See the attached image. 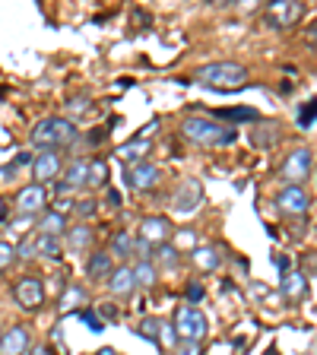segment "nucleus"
I'll return each instance as SVG.
<instances>
[{"label": "nucleus", "mask_w": 317, "mask_h": 355, "mask_svg": "<svg viewBox=\"0 0 317 355\" xmlns=\"http://www.w3.org/2000/svg\"><path fill=\"white\" fill-rule=\"evenodd\" d=\"M76 140H80V130L70 118H42L32 127L29 137V143L38 153H60V149L74 146Z\"/></svg>", "instance_id": "nucleus-1"}, {"label": "nucleus", "mask_w": 317, "mask_h": 355, "mask_svg": "<svg viewBox=\"0 0 317 355\" xmlns=\"http://www.w3.org/2000/svg\"><path fill=\"white\" fill-rule=\"evenodd\" d=\"M181 133L197 146H232L238 140V130L232 124L203 118V114H191L181 121Z\"/></svg>", "instance_id": "nucleus-2"}, {"label": "nucleus", "mask_w": 317, "mask_h": 355, "mask_svg": "<svg viewBox=\"0 0 317 355\" xmlns=\"http://www.w3.org/2000/svg\"><path fill=\"white\" fill-rule=\"evenodd\" d=\"M248 67L238 64V60H219V64H207L200 67L197 80L203 86H213V89H244L248 86Z\"/></svg>", "instance_id": "nucleus-3"}, {"label": "nucleus", "mask_w": 317, "mask_h": 355, "mask_svg": "<svg viewBox=\"0 0 317 355\" xmlns=\"http://www.w3.org/2000/svg\"><path fill=\"white\" fill-rule=\"evenodd\" d=\"M175 333H178V340H185V343H200L203 336H207L209 324L207 318H203V311H197L194 304H185V308H178L175 314Z\"/></svg>", "instance_id": "nucleus-4"}, {"label": "nucleus", "mask_w": 317, "mask_h": 355, "mask_svg": "<svg viewBox=\"0 0 317 355\" xmlns=\"http://www.w3.org/2000/svg\"><path fill=\"white\" fill-rule=\"evenodd\" d=\"M311 168H314V153L311 149H292L286 155V162L280 168V178L286 181V187H302V181L311 178Z\"/></svg>", "instance_id": "nucleus-5"}, {"label": "nucleus", "mask_w": 317, "mask_h": 355, "mask_svg": "<svg viewBox=\"0 0 317 355\" xmlns=\"http://www.w3.org/2000/svg\"><path fill=\"white\" fill-rule=\"evenodd\" d=\"M13 298H16V304H19V308H26V311L42 308V302H44L42 279H35V276H22V279H16Z\"/></svg>", "instance_id": "nucleus-6"}, {"label": "nucleus", "mask_w": 317, "mask_h": 355, "mask_svg": "<svg viewBox=\"0 0 317 355\" xmlns=\"http://www.w3.org/2000/svg\"><path fill=\"white\" fill-rule=\"evenodd\" d=\"M276 207L286 216H305L311 209V193L305 187H282L276 193Z\"/></svg>", "instance_id": "nucleus-7"}, {"label": "nucleus", "mask_w": 317, "mask_h": 355, "mask_svg": "<svg viewBox=\"0 0 317 355\" xmlns=\"http://www.w3.org/2000/svg\"><path fill=\"white\" fill-rule=\"evenodd\" d=\"M171 222L165 219V216H146V219L140 222V235L137 238H143L146 244H153V248H159V244H169V238H171Z\"/></svg>", "instance_id": "nucleus-8"}, {"label": "nucleus", "mask_w": 317, "mask_h": 355, "mask_svg": "<svg viewBox=\"0 0 317 355\" xmlns=\"http://www.w3.org/2000/svg\"><path fill=\"white\" fill-rule=\"evenodd\" d=\"M44 203H48V191H44L42 184H29L16 193V209H19L22 216H42Z\"/></svg>", "instance_id": "nucleus-9"}, {"label": "nucleus", "mask_w": 317, "mask_h": 355, "mask_svg": "<svg viewBox=\"0 0 317 355\" xmlns=\"http://www.w3.org/2000/svg\"><path fill=\"white\" fill-rule=\"evenodd\" d=\"M32 171H35V181L44 187V181H54L64 171V159L60 153H38L32 155Z\"/></svg>", "instance_id": "nucleus-10"}, {"label": "nucleus", "mask_w": 317, "mask_h": 355, "mask_svg": "<svg viewBox=\"0 0 317 355\" xmlns=\"http://www.w3.org/2000/svg\"><path fill=\"white\" fill-rule=\"evenodd\" d=\"M124 181L130 191H149V187H155V181H159V168H155L153 162L130 165V168H124Z\"/></svg>", "instance_id": "nucleus-11"}, {"label": "nucleus", "mask_w": 317, "mask_h": 355, "mask_svg": "<svg viewBox=\"0 0 317 355\" xmlns=\"http://www.w3.org/2000/svg\"><path fill=\"white\" fill-rule=\"evenodd\" d=\"M29 340H32V333L26 330L22 324L10 327V330L0 336V355H26V349H29Z\"/></svg>", "instance_id": "nucleus-12"}, {"label": "nucleus", "mask_w": 317, "mask_h": 355, "mask_svg": "<svg viewBox=\"0 0 317 355\" xmlns=\"http://www.w3.org/2000/svg\"><path fill=\"white\" fill-rule=\"evenodd\" d=\"M298 16H302V3H295V0H273L266 19H270V26L282 29V26H292Z\"/></svg>", "instance_id": "nucleus-13"}, {"label": "nucleus", "mask_w": 317, "mask_h": 355, "mask_svg": "<svg viewBox=\"0 0 317 355\" xmlns=\"http://www.w3.org/2000/svg\"><path fill=\"white\" fill-rule=\"evenodd\" d=\"M200 200H203V187H200V181L187 178L185 184L175 191V209L178 213H194V209L200 207Z\"/></svg>", "instance_id": "nucleus-14"}, {"label": "nucleus", "mask_w": 317, "mask_h": 355, "mask_svg": "<svg viewBox=\"0 0 317 355\" xmlns=\"http://www.w3.org/2000/svg\"><path fill=\"white\" fill-rule=\"evenodd\" d=\"M133 288H137V282H133V270L127 263L114 266L108 276V292L114 298H130L133 295Z\"/></svg>", "instance_id": "nucleus-15"}, {"label": "nucleus", "mask_w": 317, "mask_h": 355, "mask_svg": "<svg viewBox=\"0 0 317 355\" xmlns=\"http://www.w3.org/2000/svg\"><path fill=\"white\" fill-rule=\"evenodd\" d=\"M111 270H114V260H111L108 251H92L86 260V276L92 282H102L111 276Z\"/></svg>", "instance_id": "nucleus-16"}, {"label": "nucleus", "mask_w": 317, "mask_h": 355, "mask_svg": "<svg viewBox=\"0 0 317 355\" xmlns=\"http://www.w3.org/2000/svg\"><path fill=\"white\" fill-rule=\"evenodd\" d=\"M83 184H86V159H74V162L64 168V181L58 184V191L67 193V191H76V187H83Z\"/></svg>", "instance_id": "nucleus-17"}, {"label": "nucleus", "mask_w": 317, "mask_h": 355, "mask_svg": "<svg viewBox=\"0 0 317 355\" xmlns=\"http://www.w3.org/2000/svg\"><path fill=\"white\" fill-rule=\"evenodd\" d=\"M64 235H67V248H70L74 254L89 251V248H92V241H96V232L89 229V225H74V229H67Z\"/></svg>", "instance_id": "nucleus-18"}, {"label": "nucleus", "mask_w": 317, "mask_h": 355, "mask_svg": "<svg viewBox=\"0 0 317 355\" xmlns=\"http://www.w3.org/2000/svg\"><path fill=\"white\" fill-rule=\"evenodd\" d=\"M38 235H54V238H60L67 232V216H60V213H48V209H44L42 216H38Z\"/></svg>", "instance_id": "nucleus-19"}, {"label": "nucleus", "mask_w": 317, "mask_h": 355, "mask_svg": "<svg viewBox=\"0 0 317 355\" xmlns=\"http://www.w3.org/2000/svg\"><path fill=\"white\" fill-rule=\"evenodd\" d=\"M153 263H155V270H178V263H181V251H178L175 244H159L153 251Z\"/></svg>", "instance_id": "nucleus-20"}, {"label": "nucleus", "mask_w": 317, "mask_h": 355, "mask_svg": "<svg viewBox=\"0 0 317 355\" xmlns=\"http://www.w3.org/2000/svg\"><path fill=\"white\" fill-rule=\"evenodd\" d=\"M280 288L289 302H298V298H305V292H308V279H305V273H292V270H289V273L282 276Z\"/></svg>", "instance_id": "nucleus-21"}, {"label": "nucleus", "mask_w": 317, "mask_h": 355, "mask_svg": "<svg viewBox=\"0 0 317 355\" xmlns=\"http://www.w3.org/2000/svg\"><path fill=\"white\" fill-rule=\"evenodd\" d=\"M146 153H149V140H130V143H124V146L118 149L121 162H124L127 168H130V165H140Z\"/></svg>", "instance_id": "nucleus-22"}, {"label": "nucleus", "mask_w": 317, "mask_h": 355, "mask_svg": "<svg viewBox=\"0 0 317 355\" xmlns=\"http://www.w3.org/2000/svg\"><path fill=\"white\" fill-rule=\"evenodd\" d=\"M191 257H194V266L203 270V273H213V270H219L222 266V257H219L216 248H194Z\"/></svg>", "instance_id": "nucleus-23"}, {"label": "nucleus", "mask_w": 317, "mask_h": 355, "mask_svg": "<svg viewBox=\"0 0 317 355\" xmlns=\"http://www.w3.org/2000/svg\"><path fill=\"white\" fill-rule=\"evenodd\" d=\"M32 251H35V257L58 260L60 257V238H54V235H35V241H32Z\"/></svg>", "instance_id": "nucleus-24"}, {"label": "nucleus", "mask_w": 317, "mask_h": 355, "mask_svg": "<svg viewBox=\"0 0 317 355\" xmlns=\"http://www.w3.org/2000/svg\"><path fill=\"white\" fill-rule=\"evenodd\" d=\"M133 270V282L143 288H153L155 279H159V270H155L153 260H137V266H130Z\"/></svg>", "instance_id": "nucleus-25"}, {"label": "nucleus", "mask_w": 317, "mask_h": 355, "mask_svg": "<svg viewBox=\"0 0 317 355\" xmlns=\"http://www.w3.org/2000/svg\"><path fill=\"white\" fill-rule=\"evenodd\" d=\"M105 184H108V162L105 159L86 162V187H105Z\"/></svg>", "instance_id": "nucleus-26"}, {"label": "nucleus", "mask_w": 317, "mask_h": 355, "mask_svg": "<svg viewBox=\"0 0 317 355\" xmlns=\"http://www.w3.org/2000/svg\"><path fill=\"white\" fill-rule=\"evenodd\" d=\"M276 140H280V127L276 124H260L257 130H251V143L257 149H270Z\"/></svg>", "instance_id": "nucleus-27"}, {"label": "nucleus", "mask_w": 317, "mask_h": 355, "mask_svg": "<svg viewBox=\"0 0 317 355\" xmlns=\"http://www.w3.org/2000/svg\"><path fill=\"white\" fill-rule=\"evenodd\" d=\"M130 251H133V235L130 232H118V235L111 238V260H124V257H130Z\"/></svg>", "instance_id": "nucleus-28"}, {"label": "nucleus", "mask_w": 317, "mask_h": 355, "mask_svg": "<svg viewBox=\"0 0 317 355\" xmlns=\"http://www.w3.org/2000/svg\"><path fill=\"white\" fill-rule=\"evenodd\" d=\"M86 304V288L83 286H67L64 288V298H60V311H74Z\"/></svg>", "instance_id": "nucleus-29"}, {"label": "nucleus", "mask_w": 317, "mask_h": 355, "mask_svg": "<svg viewBox=\"0 0 317 355\" xmlns=\"http://www.w3.org/2000/svg\"><path fill=\"white\" fill-rule=\"evenodd\" d=\"M222 121H229V124H238V121H254L257 124V111L254 108H229V111H219Z\"/></svg>", "instance_id": "nucleus-30"}, {"label": "nucleus", "mask_w": 317, "mask_h": 355, "mask_svg": "<svg viewBox=\"0 0 317 355\" xmlns=\"http://www.w3.org/2000/svg\"><path fill=\"white\" fill-rule=\"evenodd\" d=\"M159 327H162V320H155V318H146L140 324V336L143 340H153V343H159Z\"/></svg>", "instance_id": "nucleus-31"}, {"label": "nucleus", "mask_w": 317, "mask_h": 355, "mask_svg": "<svg viewBox=\"0 0 317 355\" xmlns=\"http://www.w3.org/2000/svg\"><path fill=\"white\" fill-rule=\"evenodd\" d=\"M153 251H155L153 244H146L143 238L133 235V251H130V257H137V260H149V257H153Z\"/></svg>", "instance_id": "nucleus-32"}, {"label": "nucleus", "mask_w": 317, "mask_h": 355, "mask_svg": "<svg viewBox=\"0 0 317 355\" xmlns=\"http://www.w3.org/2000/svg\"><path fill=\"white\" fill-rule=\"evenodd\" d=\"M159 343H162V346H169V349H175V346H178L175 327H171V324H162V327H159Z\"/></svg>", "instance_id": "nucleus-33"}, {"label": "nucleus", "mask_w": 317, "mask_h": 355, "mask_svg": "<svg viewBox=\"0 0 317 355\" xmlns=\"http://www.w3.org/2000/svg\"><path fill=\"white\" fill-rule=\"evenodd\" d=\"M16 260V254H13V244H7V241H0V273L7 270L10 263Z\"/></svg>", "instance_id": "nucleus-34"}, {"label": "nucleus", "mask_w": 317, "mask_h": 355, "mask_svg": "<svg viewBox=\"0 0 317 355\" xmlns=\"http://www.w3.org/2000/svg\"><path fill=\"white\" fill-rule=\"evenodd\" d=\"M298 124H302V130H311V127H314V102H308L302 108V114H298Z\"/></svg>", "instance_id": "nucleus-35"}, {"label": "nucleus", "mask_w": 317, "mask_h": 355, "mask_svg": "<svg viewBox=\"0 0 317 355\" xmlns=\"http://www.w3.org/2000/svg\"><path fill=\"white\" fill-rule=\"evenodd\" d=\"M175 355H203V352H200V343H185L181 340L175 346Z\"/></svg>", "instance_id": "nucleus-36"}, {"label": "nucleus", "mask_w": 317, "mask_h": 355, "mask_svg": "<svg viewBox=\"0 0 317 355\" xmlns=\"http://www.w3.org/2000/svg\"><path fill=\"white\" fill-rule=\"evenodd\" d=\"M13 254H16V260H29V257H35V251H32V241H19L13 248Z\"/></svg>", "instance_id": "nucleus-37"}, {"label": "nucleus", "mask_w": 317, "mask_h": 355, "mask_svg": "<svg viewBox=\"0 0 317 355\" xmlns=\"http://www.w3.org/2000/svg\"><path fill=\"white\" fill-rule=\"evenodd\" d=\"M74 207H76V213L89 219V216H96V207H98V203H96V200H83V203H74Z\"/></svg>", "instance_id": "nucleus-38"}, {"label": "nucleus", "mask_w": 317, "mask_h": 355, "mask_svg": "<svg viewBox=\"0 0 317 355\" xmlns=\"http://www.w3.org/2000/svg\"><path fill=\"white\" fill-rule=\"evenodd\" d=\"M80 318H83V320H86V324H89V327H92V330H96V333H102V327H105V324H102V320H98V318H96V311H83Z\"/></svg>", "instance_id": "nucleus-39"}, {"label": "nucleus", "mask_w": 317, "mask_h": 355, "mask_svg": "<svg viewBox=\"0 0 317 355\" xmlns=\"http://www.w3.org/2000/svg\"><path fill=\"white\" fill-rule=\"evenodd\" d=\"M67 108H70V114H83V111L89 108V98H74V102L67 105Z\"/></svg>", "instance_id": "nucleus-40"}, {"label": "nucleus", "mask_w": 317, "mask_h": 355, "mask_svg": "<svg viewBox=\"0 0 317 355\" xmlns=\"http://www.w3.org/2000/svg\"><path fill=\"white\" fill-rule=\"evenodd\" d=\"M187 298H191V302H200V298H203V288H200L197 282H191V286H187Z\"/></svg>", "instance_id": "nucleus-41"}, {"label": "nucleus", "mask_w": 317, "mask_h": 355, "mask_svg": "<svg viewBox=\"0 0 317 355\" xmlns=\"http://www.w3.org/2000/svg\"><path fill=\"white\" fill-rule=\"evenodd\" d=\"M273 263H276V270H280V273H282V276H286V273H289V257H276V260H273Z\"/></svg>", "instance_id": "nucleus-42"}, {"label": "nucleus", "mask_w": 317, "mask_h": 355, "mask_svg": "<svg viewBox=\"0 0 317 355\" xmlns=\"http://www.w3.org/2000/svg\"><path fill=\"white\" fill-rule=\"evenodd\" d=\"M32 355H54V352L48 346H35V349H32Z\"/></svg>", "instance_id": "nucleus-43"}, {"label": "nucleus", "mask_w": 317, "mask_h": 355, "mask_svg": "<svg viewBox=\"0 0 317 355\" xmlns=\"http://www.w3.org/2000/svg\"><path fill=\"white\" fill-rule=\"evenodd\" d=\"M16 162H19V165H32V155H29V153H22L19 159H16Z\"/></svg>", "instance_id": "nucleus-44"}, {"label": "nucleus", "mask_w": 317, "mask_h": 355, "mask_svg": "<svg viewBox=\"0 0 317 355\" xmlns=\"http://www.w3.org/2000/svg\"><path fill=\"white\" fill-rule=\"evenodd\" d=\"M108 203H114V207H118V203H121V197H118V191H108Z\"/></svg>", "instance_id": "nucleus-45"}, {"label": "nucleus", "mask_w": 317, "mask_h": 355, "mask_svg": "<svg viewBox=\"0 0 317 355\" xmlns=\"http://www.w3.org/2000/svg\"><path fill=\"white\" fill-rule=\"evenodd\" d=\"M96 355H118V352H114V349H111V346H105V349H98Z\"/></svg>", "instance_id": "nucleus-46"}]
</instances>
